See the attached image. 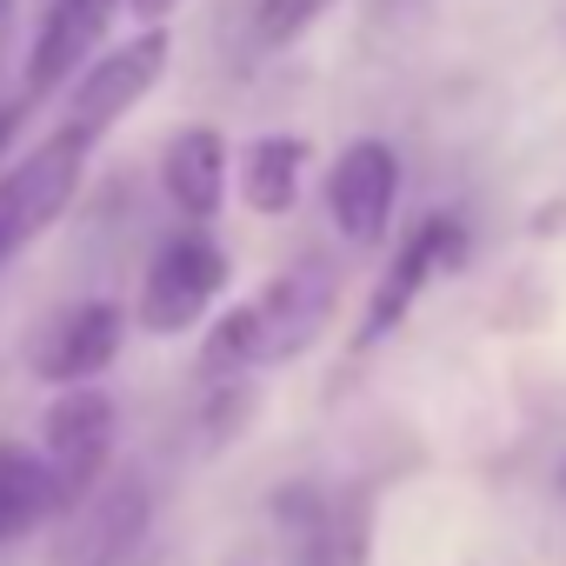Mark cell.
<instances>
[{
    "instance_id": "6da1fadb",
    "label": "cell",
    "mask_w": 566,
    "mask_h": 566,
    "mask_svg": "<svg viewBox=\"0 0 566 566\" xmlns=\"http://www.w3.org/2000/svg\"><path fill=\"white\" fill-rule=\"evenodd\" d=\"M334 314H340V266L307 253L287 273H273L253 301H240L213 321L200 367H207V380H233L253 367H287L334 327Z\"/></svg>"
},
{
    "instance_id": "7a4b0ae2",
    "label": "cell",
    "mask_w": 566,
    "mask_h": 566,
    "mask_svg": "<svg viewBox=\"0 0 566 566\" xmlns=\"http://www.w3.org/2000/svg\"><path fill=\"white\" fill-rule=\"evenodd\" d=\"M220 294H227V247H220L207 227H180L174 240L154 247V260H147V273H140L134 327L154 334V340L193 334Z\"/></svg>"
},
{
    "instance_id": "3957f363",
    "label": "cell",
    "mask_w": 566,
    "mask_h": 566,
    "mask_svg": "<svg viewBox=\"0 0 566 566\" xmlns=\"http://www.w3.org/2000/svg\"><path fill=\"white\" fill-rule=\"evenodd\" d=\"M87 154H94L87 134L54 127L41 147H28L8 174H0V266H8L14 253H28L74 207V193L87 180Z\"/></svg>"
},
{
    "instance_id": "277c9868",
    "label": "cell",
    "mask_w": 566,
    "mask_h": 566,
    "mask_svg": "<svg viewBox=\"0 0 566 566\" xmlns=\"http://www.w3.org/2000/svg\"><path fill=\"white\" fill-rule=\"evenodd\" d=\"M114 440H120V407L107 387L74 380L54 394V407L41 413V467L54 480V506L67 513L81 493L101 486V473L114 467ZM54 513V520H61Z\"/></svg>"
},
{
    "instance_id": "5b68a950",
    "label": "cell",
    "mask_w": 566,
    "mask_h": 566,
    "mask_svg": "<svg viewBox=\"0 0 566 566\" xmlns=\"http://www.w3.org/2000/svg\"><path fill=\"white\" fill-rule=\"evenodd\" d=\"M154 526V486L134 467H107L94 493L61 513L54 566H127Z\"/></svg>"
},
{
    "instance_id": "8992f818",
    "label": "cell",
    "mask_w": 566,
    "mask_h": 566,
    "mask_svg": "<svg viewBox=\"0 0 566 566\" xmlns=\"http://www.w3.org/2000/svg\"><path fill=\"white\" fill-rule=\"evenodd\" d=\"M167 61H174V34H167V28H140L134 41L94 54V61L67 81V120H61V127L101 140L114 120H127V114L167 81Z\"/></svg>"
},
{
    "instance_id": "52a82bcc",
    "label": "cell",
    "mask_w": 566,
    "mask_h": 566,
    "mask_svg": "<svg viewBox=\"0 0 566 566\" xmlns=\"http://www.w3.org/2000/svg\"><path fill=\"white\" fill-rule=\"evenodd\" d=\"M467 260V227L453 220V213H433V220H420L407 240H400V253L387 260V273L374 280V294H367V314H360V334H354V347L367 354V347H380L407 314H413V301L433 287L440 273H453Z\"/></svg>"
},
{
    "instance_id": "ba28073f",
    "label": "cell",
    "mask_w": 566,
    "mask_h": 566,
    "mask_svg": "<svg viewBox=\"0 0 566 566\" xmlns=\"http://www.w3.org/2000/svg\"><path fill=\"white\" fill-rule=\"evenodd\" d=\"M127 347V307L120 301H74L61 314H48L28 340V374L48 387H74V380H101Z\"/></svg>"
},
{
    "instance_id": "9c48e42d",
    "label": "cell",
    "mask_w": 566,
    "mask_h": 566,
    "mask_svg": "<svg viewBox=\"0 0 566 566\" xmlns=\"http://www.w3.org/2000/svg\"><path fill=\"white\" fill-rule=\"evenodd\" d=\"M400 207V154L374 134L347 140L327 167V220L347 247H380Z\"/></svg>"
},
{
    "instance_id": "30bf717a",
    "label": "cell",
    "mask_w": 566,
    "mask_h": 566,
    "mask_svg": "<svg viewBox=\"0 0 566 566\" xmlns=\"http://www.w3.org/2000/svg\"><path fill=\"white\" fill-rule=\"evenodd\" d=\"M114 14H120V0H54L34 28V48H28V101L61 94L81 74V61L101 54Z\"/></svg>"
},
{
    "instance_id": "8fae6325",
    "label": "cell",
    "mask_w": 566,
    "mask_h": 566,
    "mask_svg": "<svg viewBox=\"0 0 566 566\" xmlns=\"http://www.w3.org/2000/svg\"><path fill=\"white\" fill-rule=\"evenodd\" d=\"M227 174H233V154H227V134L220 127H180L160 147V193H167V207L187 227H207L220 213Z\"/></svg>"
},
{
    "instance_id": "7c38bea8",
    "label": "cell",
    "mask_w": 566,
    "mask_h": 566,
    "mask_svg": "<svg viewBox=\"0 0 566 566\" xmlns=\"http://www.w3.org/2000/svg\"><path fill=\"white\" fill-rule=\"evenodd\" d=\"M307 160H314V147L301 134H260V140H247L240 147V200H247V213H260V220L294 213Z\"/></svg>"
},
{
    "instance_id": "4fadbf2b",
    "label": "cell",
    "mask_w": 566,
    "mask_h": 566,
    "mask_svg": "<svg viewBox=\"0 0 566 566\" xmlns=\"http://www.w3.org/2000/svg\"><path fill=\"white\" fill-rule=\"evenodd\" d=\"M61 506H54V480H48L41 453L21 447V440H0V553H14Z\"/></svg>"
},
{
    "instance_id": "5bb4252c",
    "label": "cell",
    "mask_w": 566,
    "mask_h": 566,
    "mask_svg": "<svg viewBox=\"0 0 566 566\" xmlns=\"http://www.w3.org/2000/svg\"><path fill=\"white\" fill-rule=\"evenodd\" d=\"M340 0H253V41L260 48H294L307 41Z\"/></svg>"
},
{
    "instance_id": "9a60e30c",
    "label": "cell",
    "mask_w": 566,
    "mask_h": 566,
    "mask_svg": "<svg viewBox=\"0 0 566 566\" xmlns=\"http://www.w3.org/2000/svg\"><path fill=\"white\" fill-rule=\"evenodd\" d=\"M307 566H367V506L360 500L327 520V539H321V553Z\"/></svg>"
},
{
    "instance_id": "2e32d148",
    "label": "cell",
    "mask_w": 566,
    "mask_h": 566,
    "mask_svg": "<svg viewBox=\"0 0 566 566\" xmlns=\"http://www.w3.org/2000/svg\"><path fill=\"white\" fill-rule=\"evenodd\" d=\"M120 8H127L140 28H167V14H180L187 0H120Z\"/></svg>"
},
{
    "instance_id": "e0dca14e",
    "label": "cell",
    "mask_w": 566,
    "mask_h": 566,
    "mask_svg": "<svg viewBox=\"0 0 566 566\" xmlns=\"http://www.w3.org/2000/svg\"><path fill=\"white\" fill-rule=\"evenodd\" d=\"M21 114H28L21 101H0V160H8V147L21 140Z\"/></svg>"
},
{
    "instance_id": "ac0fdd59",
    "label": "cell",
    "mask_w": 566,
    "mask_h": 566,
    "mask_svg": "<svg viewBox=\"0 0 566 566\" xmlns=\"http://www.w3.org/2000/svg\"><path fill=\"white\" fill-rule=\"evenodd\" d=\"M8 28H14V0H0V48H8Z\"/></svg>"
}]
</instances>
